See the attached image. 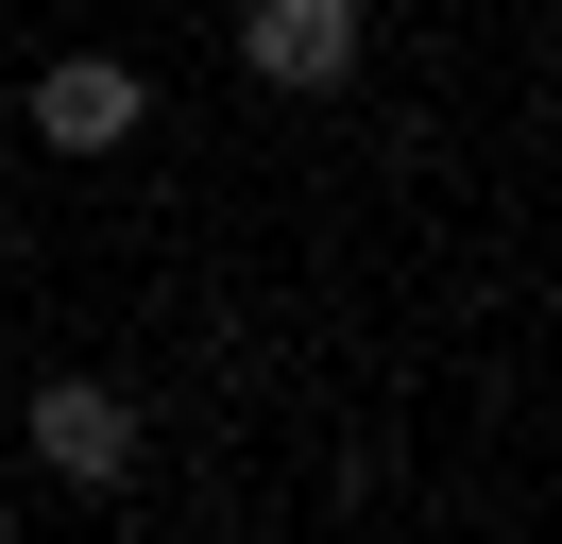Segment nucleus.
<instances>
[{"label": "nucleus", "instance_id": "nucleus-1", "mask_svg": "<svg viewBox=\"0 0 562 544\" xmlns=\"http://www.w3.org/2000/svg\"><path fill=\"white\" fill-rule=\"evenodd\" d=\"M35 476L120 494V476H137V392H120V374H35Z\"/></svg>", "mask_w": 562, "mask_h": 544}, {"label": "nucleus", "instance_id": "nucleus-2", "mask_svg": "<svg viewBox=\"0 0 562 544\" xmlns=\"http://www.w3.org/2000/svg\"><path fill=\"white\" fill-rule=\"evenodd\" d=\"M358 52H375L358 0H239V68H256V86H290V102H324Z\"/></svg>", "mask_w": 562, "mask_h": 544}, {"label": "nucleus", "instance_id": "nucleus-3", "mask_svg": "<svg viewBox=\"0 0 562 544\" xmlns=\"http://www.w3.org/2000/svg\"><path fill=\"white\" fill-rule=\"evenodd\" d=\"M137 120H154V86H137L120 52H52V68H35V136H52V154H120Z\"/></svg>", "mask_w": 562, "mask_h": 544}, {"label": "nucleus", "instance_id": "nucleus-4", "mask_svg": "<svg viewBox=\"0 0 562 544\" xmlns=\"http://www.w3.org/2000/svg\"><path fill=\"white\" fill-rule=\"evenodd\" d=\"M0 256H18V222H0Z\"/></svg>", "mask_w": 562, "mask_h": 544}]
</instances>
